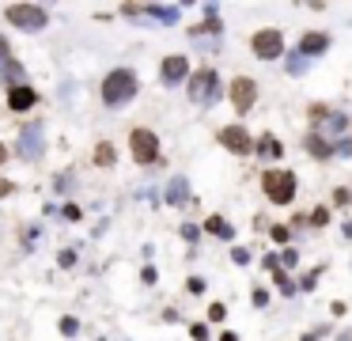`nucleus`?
<instances>
[{
    "label": "nucleus",
    "mask_w": 352,
    "mask_h": 341,
    "mask_svg": "<svg viewBox=\"0 0 352 341\" xmlns=\"http://www.w3.org/2000/svg\"><path fill=\"white\" fill-rule=\"evenodd\" d=\"M57 262H61V266H72V262H76V254H72V251H61V258H57Z\"/></svg>",
    "instance_id": "33"
},
{
    "label": "nucleus",
    "mask_w": 352,
    "mask_h": 341,
    "mask_svg": "<svg viewBox=\"0 0 352 341\" xmlns=\"http://www.w3.org/2000/svg\"><path fill=\"white\" fill-rule=\"evenodd\" d=\"M205 231H208V236H220V239H235V227H231L228 220H220V216H208Z\"/></svg>",
    "instance_id": "14"
},
{
    "label": "nucleus",
    "mask_w": 352,
    "mask_h": 341,
    "mask_svg": "<svg viewBox=\"0 0 352 341\" xmlns=\"http://www.w3.org/2000/svg\"><path fill=\"white\" fill-rule=\"evenodd\" d=\"M311 224H314V227H326V224H329V212H326V209H319V212L311 216Z\"/></svg>",
    "instance_id": "28"
},
{
    "label": "nucleus",
    "mask_w": 352,
    "mask_h": 341,
    "mask_svg": "<svg viewBox=\"0 0 352 341\" xmlns=\"http://www.w3.org/2000/svg\"><path fill=\"white\" fill-rule=\"evenodd\" d=\"M216 95H220V76H216L213 68H201V73L189 76V99H193V103L208 106Z\"/></svg>",
    "instance_id": "4"
},
{
    "label": "nucleus",
    "mask_w": 352,
    "mask_h": 341,
    "mask_svg": "<svg viewBox=\"0 0 352 341\" xmlns=\"http://www.w3.org/2000/svg\"><path fill=\"white\" fill-rule=\"evenodd\" d=\"M254 99H258V84L250 80V76H239V80L231 84V103H235L239 114L250 110V106H254Z\"/></svg>",
    "instance_id": "8"
},
{
    "label": "nucleus",
    "mask_w": 352,
    "mask_h": 341,
    "mask_svg": "<svg viewBox=\"0 0 352 341\" xmlns=\"http://www.w3.org/2000/svg\"><path fill=\"white\" fill-rule=\"evenodd\" d=\"M129 148H133V160L137 163H156L159 160V137L152 129H133Z\"/></svg>",
    "instance_id": "5"
},
{
    "label": "nucleus",
    "mask_w": 352,
    "mask_h": 341,
    "mask_svg": "<svg viewBox=\"0 0 352 341\" xmlns=\"http://www.w3.org/2000/svg\"><path fill=\"white\" fill-rule=\"evenodd\" d=\"M334 201H337V205H349V201H352V194H349V190H337Z\"/></svg>",
    "instance_id": "32"
},
{
    "label": "nucleus",
    "mask_w": 352,
    "mask_h": 341,
    "mask_svg": "<svg viewBox=\"0 0 352 341\" xmlns=\"http://www.w3.org/2000/svg\"><path fill=\"white\" fill-rule=\"evenodd\" d=\"M220 341H239V338H235V333H224V338H220Z\"/></svg>",
    "instance_id": "36"
},
{
    "label": "nucleus",
    "mask_w": 352,
    "mask_h": 341,
    "mask_svg": "<svg viewBox=\"0 0 352 341\" xmlns=\"http://www.w3.org/2000/svg\"><path fill=\"white\" fill-rule=\"evenodd\" d=\"M344 125H349V118H344V114H329V133H341Z\"/></svg>",
    "instance_id": "23"
},
{
    "label": "nucleus",
    "mask_w": 352,
    "mask_h": 341,
    "mask_svg": "<svg viewBox=\"0 0 352 341\" xmlns=\"http://www.w3.org/2000/svg\"><path fill=\"white\" fill-rule=\"evenodd\" d=\"M19 155L23 160H38L42 155V122H31L19 137Z\"/></svg>",
    "instance_id": "9"
},
{
    "label": "nucleus",
    "mask_w": 352,
    "mask_h": 341,
    "mask_svg": "<svg viewBox=\"0 0 352 341\" xmlns=\"http://www.w3.org/2000/svg\"><path fill=\"white\" fill-rule=\"evenodd\" d=\"M334 152L349 160V155H352V140H349V137H344V140H337V144H334Z\"/></svg>",
    "instance_id": "26"
},
{
    "label": "nucleus",
    "mask_w": 352,
    "mask_h": 341,
    "mask_svg": "<svg viewBox=\"0 0 352 341\" xmlns=\"http://www.w3.org/2000/svg\"><path fill=\"white\" fill-rule=\"evenodd\" d=\"M307 65H311V61H307V57H299V53H292V57H288V73H292V76L307 73Z\"/></svg>",
    "instance_id": "20"
},
{
    "label": "nucleus",
    "mask_w": 352,
    "mask_h": 341,
    "mask_svg": "<svg viewBox=\"0 0 352 341\" xmlns=\"http://www.w3.org/2000/svg\"><path fill=\"white\" fill-rule=\"evenodd\" d=\"M197 236H201V231H197V227L193 224H186V227H182V239H189V243H193V239Z\"/></svg>",
    "instance_id": "31"
},
{
    "label": "nucleus",
    "mask_w": 352,
    "mask_h": 341,
    "mask_svg": "<svg viewBox=\"0 0 352 341\" xmlns=\"http://www.w3.org/2000/svg\"><path fill=\"white\" fill-rule=\"evenodd\" d=\"M326 49H329L326 34H303V42H299V57H307V61L319 57V53H326Z\"/></svg>",
    "instance_id": "13"
},
{
    "label": "nucleus",
    "mask_w": 352,
    "mask_h": 341,
    "mask_svg": "<svg viewBox=\"0 0 352 341\" xmlns=\"http://www.w3.org/2000/svg\"><path fill=\"white\" fill-rule=\"evenodd\" d=\"M231 262H235V266H246V262H250V251H246V247H235V251H231Z\"/></svg>",
    "instance_id": "24"
},
{
    "label": "nucleus",
    "mask_w": 352,
    "mask_h": 341,
    "mask_svg": "<svg viewBox=\"0 0 352 341\" xmlns=\"http://www.w3.org/2000/svg\"><path fill=\"white\" fill-rule=\"evenodd\" d=\"M4 19H8L12 27H19V31L34 34L46 27V8H38V4H12L8 12H4Z\"/></svg>",
    "instance_id": "3"
},
{
    "label": "nucleus",
    "mask_w": 352,
    "mask_h": 341,
    "mask_svg": "<svg viewBox=\"0 0 352 341\" xmlns=\"http://www.w3.org/2000/svg\"><path fill=\"white\" fill-rule=\"evenodd\" d=\"M137 95V76L129 68H114V73L103 80V103L107 106H122Z\"/></svg>",
    "instance_id": "1"
},
{
    "label": "nucleus",
    "mask_w": 352,
    "mask_h": 341,
    "mask_svg": "<svg viewBox=\"0 0 352 341\" xmlns=\"http://www.w3.org/2000/svg\"><path fill=\"white\" fill-rule=\"evenodd\" d=\"M258 152H262V155H265V160H277V155H280V152H284V148H280V140H277V137H273V133H265V137H262V140H258Z\"/></svg>",
    "instance_id": "17"
},
{
    "label": "nucleus",
    "mask_w": 352,
    "mask_h": 341,
    "mask_svg": "<svg viewBox=\"0 0 352 341\" xmlns=\"http://www.w3.org/2000/svg\"><path fill=\"white\" fill-rule=\"evenodd\" d=\"M148 16H156L159 23H178V8H174V4H152Z\"/></svg>",
    "instance_id": "16"
},
{
    "label": "nucleus",
    "mask_w": 352,
    "mask_h": 341,
    "mask_svg": "<svg viewBox=\"0 0 352 341\" xmlns=\"http://www.w3.org/2000/svg\"><path fill=\"white\" fill-rule=\"evenodd\" d=\"M273 277H277V284H280V292H284V296H292V292H295V284H292V281H288V277H284V269H277V273H273Z\"/></svg>",
    "instance_id": "22"
},
{
    "label": "nucleus",
    "mask_w": 352,
    "mask_h": 341,
    "mask_svg": "<svg viewBox=\"0 0 352 341\" xmlns=\"http://www.w3.org/2000/svg\"><path fill=\"white\" fill-rule=\"evenodd\" d=\"M265 303H269V292H265V288H258V292H254V307H265Z\"/></svg>",
    "instance_id": "30"
},
{
    "label": "nucleus",
    "mask_w": 352,
    "mask_h": 341,
    "mask_svg": "<svg viewBox=\"0 0 352 341\" xmlns=\"http://www.w3.org/2000/svg\"><path fill=\"white\" fill-rule=\"evenodd\" d=\"M0 73L12 76L16 84H23V68H19V61L12 57V46H8V38H4V34H0Z\"/></svg>",
    "instance_id": "11"
},
{
    "label": "nucleus",
    "mask_w": 352,
    "mask_h": 341,
    "mask_svg": "<svg viewBox=\"0 0 352 341\" xmlns=\"http://www.w3.org/2000/svg\"><path fill=\"white\" fill-rule=\"evenodd\" d=\"M189 333H193V341H205L208 338V326L205 323H193V326H189Z\"/></svg>",
    "instance_id": "25"
},
{
    "label": "nucleus",
    "mask_w": 352,
    "mask_h": 341,
    "mask_svg": "<svg viewBox=\"0 0 352 341\" xmlns=\"http://www.w3.org/2000/svg\"><path fill=\"white\" fill-rule=\"evenodd\" d=\"M38 103V91L27 88V84H12L8 88V106L12 110H31V106Z\"/></svg>",
    "instance_id": "10"
},
{
    "label": "nucleus",
    "mask_w": 352,
    "mask_h": 341,
    "mask_svg": "<svg viewBox=\"0 0 352 341\" xmlns=\"http://www.w3.org/2000/svg\"><path fill=\"white\" fill-rule=\"evenodd\" d=\"M262 190L273 205H288L295 197V175L292 170H265L262 175Z\"/></svg>",
    "instance_id": "2"
},
{
    "label": "nucleus",
    "mask_w": 352,
    "mask_h": 341,
    "mask_svg": "<svg viewBox=\"0 0 352 341\" xmlns=\"http://www.w3.org/2000/svg\"><path fill=\"white\" fill-rule=\"evenodd\" d=\"M186 73H189V61L174 53V57H167V61H163V73H159V76H163V84H178Z\"/></svg>",
    "instance_id": "12"
},
{
    "label": "nucleus",
    "mask_w": 352,
    "mask_h": 341,
    "mask_svg": "<svg viewBox=\"0 0 352 341\" xmlns=\"http://www.w3.org/2000/svg\"><path fill=\"white\" fill-rule=\"evenodd\" d=\"M61 212H65L68 220H80V209H76V205H65V209H61Z\"/></svg>",
    "instance_id": "34"
},
{
    "label": "nucleus",
    "mask_w": 352,
    "mask_h": 341,
    "mask_svg": "<svg viewBox=\"0 0 352 341\" xmlns=\"http://www.w3.org/2000/svg\"><path fill=\"white\" fill-rule=\"evenodd\" d=\"M61 333H68V338H72V333H76V318H61Z\"/></svg>",
    "instance_id": "29"
},
{
    "label": "nucleus",
    "mask_w": 352,
    "mask_h": 341,
    "mask_svg": "<svg viewBox=\"0 0 352 341\" xmlns=\"http://www.w3.org/2000/svg\"><path fill=\"white\" fill-rule=\"evenodd\" d=\"M95 163H98V167H114V144L103 140V144L95 148Z\"/></svg>",
    "instance_id": "19"
},
{
    "label": "nucleus",
    "mask_w": 352,
    "mask_h": 341,
    "mask_svg": "<svg viewBox=\"0 0 352 341\" xmlns=\"http://www.w3.org/2000/svg\"><path fill=\"white\" fill-rule=\"evenodd\" d=\"M4 155H8V148H4V144H0V163H4Z\"/></svg>",
    "instance_id": "37"
},
{
    "label": "nucleus",
    "mask_w": 352,
    "mask_h": 341,
    "mask_svg": "<svg viewBox=\"0 0 352 341\" xmlns=\"http://www.w3.org/2000/svg\"><path fill=\"white\" fill-rule=\"evenodd\" d=\"M307 152H311L314 160H329V155H334V144H326L322 137H307Z\"/></svg>",
    "instance_id": "18"
},
{
    "label": "nucleus",
    "mask_w": 352,
    "mask_h": 341,
    "mask_svg": "<svg viewBox=\"0 0 352 341\" xmlns=\"http://www.w3.org/2000/svg\"><path fill=\"white\" fill-rule=\"evenodd\" d=\"M224 315H228V307H224V303H213V307H208V318H213V323H220Z\"/></svg>",
    "instance_id": "27"
},
{
    "label": "nucleus",
    "mask_w": 352,
    "mask_h": 341,
    "mask_svg": "<svg viewBox=\"0 0 352 341\" xmlns=\"http://www.w3.org/2000/svg\"><path fill=\"white\" fill-rule=\"evenodd\" d=\"M220 144L228 148V152H235V155H250V152H254V140H250V133H246L243 125H224V129H220Z\"/></svg>",
    "instance_id": "7"
},
{
    "label": "nucleus",
    "mask_w": 352,
    "mask_h": 341,
    "mask_svg": "<svg viewBox=\"0 0 352 341\" xmlns=\"http://www.w3.org/2000/svg\"><path fill=\"white\" fill-rule=\"evenodd\" d=\"M254 53L262 57V61H277L280 53H284V34L277 31V27H265V31H258L254 34Z\"/></svg>",
    "instance_id": "6"
},
{
    "label": "nucleus",
    "mask_w": 352,
    "mask_h": 341,
    "mask_svg": "<svg viewBox=\"0 0 352 341\" xmlns=\"http://www.w3.org/2000/svg\"><path fill=\"white\" fill-rule=\"evenodd\" d=\"M201 31H205V34H220V19H216V16H208V19H205L201 27H197L193 34H201Z\"/></svg>",
    "instance_id": "21"
},
{
    "label": "nucleus",
    "mask_w": 352,
    "mask_h": 341,
    "mask_svg": "<svg viewBox=\"0 0 352 341\" xmlns=\"http://www.w3.org/2000/svg\"><path fill=\"white\" fill-rule=\"evenodd\" d=\"M189 197V182L186 179H171V186H167V201L171 205H186Z\"/></svg>",
    "instance_id": "15"
},
{
    "label": "nucleus",
    "mask_w": 352,
    "mask_h": 341,
    "mask_svg": "<svg viewBox=\"0 0 352 341\" xmlns=\"http://www.w3.org/2000/svg\"><path fill=\"white\" fill-rule=\"evenodd\" d=\"M303 341H322V330H311V333H307Z\"/></svg>",
    "instance_id": "35"
}]
</instances>
